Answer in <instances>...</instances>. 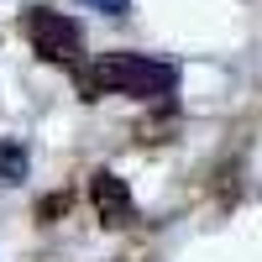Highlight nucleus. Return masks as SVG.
<instances>
[{
    "mask_svg": "<svg viewBox=\"0 0 262 262\" xmlns=\"http://www.w3.org/2000/svg\"><path fill=\"white\" fill-rule=\"evenodd\" d=\"M90 200H95V215H100L105 226H131V221H137L131 189H126V179H116L111 168H100L95 179H90Z\"/></svg>",
    "mask_w": 262,
    "mask_h": 262,
    "instance_id": "obj_3",
    "label": "nucleus"
},
{
    "mask_svg": "<svg viewBox=\"0 0 262 262\" xmlns=\"http://www.w3.org/2000/svg\"><path fill=\"white\" fill-rule=\"evenodd\" d=\"M79 90H84V100H100V95L168 100L179 90V69L163 58H147V53H105L100 63L79 69Z\"/></svg>",
    "mask_w": 262,
    "mask_h": 262,
    "instance_id": "obj_1",
    "label": "nucleus"
},
{
    "mask_svg": "<svg viewBox=\"0 0 262 262\" xmlns=\"http://www.w3.org/2000/svg\"><path fill=\"white\" fill-rule=\"evenodd\" d=\"M27 179V147L21 142H0V189H16Z\"/></svg>",
    "mask_w": 262,
    "mask_h": 262,
    "instance_id": "obj_4",
    "label": "nucleus"
},
{
    "mask_svg": "<svg viewBox=\"0 0 262 262\" xmlns=\"http://www.w3.org/2000/svg\"><path fill=\"white\" fill-rule=\"evenodd\" d=\"M21 32H27L32 53L48 58V63H79V48H84V32L74 27V16H63L53 6H32L27 16H21Z\"/></svg>",
    "mask_w": 262,
    "mask_h": 262,
    "instance_id": "obj_2",
    "label": "nucleus"
},
{
    "mask_svg": "<svg viewBox=\"0 0 262 262\" xmlns=\"http://www.w3.org/2000/svg\"><path fill=\"white\" fill-rule=\"evenodd\" d=\"M90 11H111V16H121V11H131V0H84Z\"/></svg>",
    "mask_w": 262,
    "mask_h": 262,
    "instance_id": "obj_5",
    "label": "nucleus"
}]
</instances>
